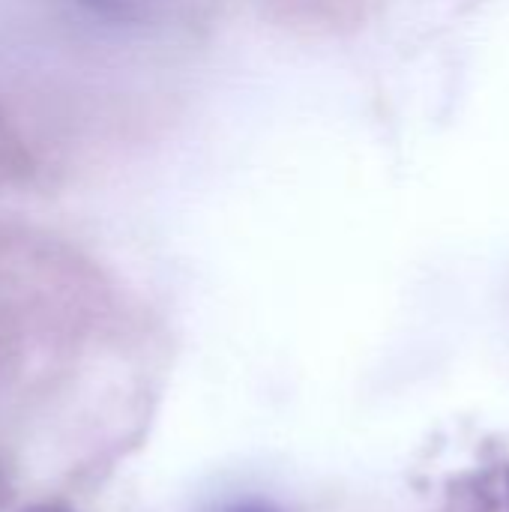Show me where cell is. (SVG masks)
<instances>
[{"instance_id": "7a4b0ae2", "label": "cell", "mask_w": 509, "mask_h": 512, "mask_svg": "<svg viewBox=\"0 0 509 512\" xmlns=\"http://www.w3.org/2000/svg\"><path fill=\"white\" fill-rule=\"evenodd\" d=\"M219 512H279L273 504L267 501H258V498H249V501H237V504H228L225 510Z\"/></svg>"}, {"instance_id": "3957f363", "label": "cell", "mask_w": 509, "mask_h": 512, "mask_svg": "<svg viewBox=\"0 0 509 512\" xmlns=\"http://www.w3.org/2000/svg\"><path fill=\"white\" fill-rule=\"evenodd\" d=\"M84 3H90V6H96V9H105V12H114V9L129 6L132 0H84Z\"/></svg>"}, {"instance_id": "6da1fadb", "label": "cell", "mask_w": 509, "mask_h": 512, "mask_svg": "<svg viewBox=\"0 0 509 512\" xmlns=\"http://www.w3.org/2000/svg\"><path fill=\"white\" fill-rule=\"evenodd\" d=\"M438 512H509V465L465 474Z\"/></svg>"}]
</instances>
